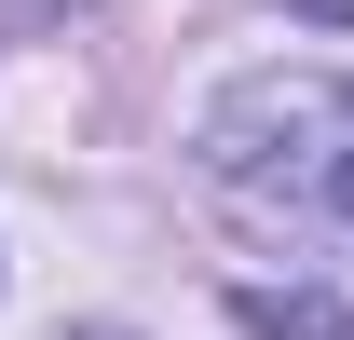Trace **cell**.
Segmentation results:
<instances>
[{
    "mask_svg": "<svg viewBox=\"0 0 354 340\" xmlns=\"http://www.w3.org/2000/svg\"><path fill=\"white\" fill-rule=\"evenodd\" d=\"M191 150L245 218H354V68H245Z\"/></svg>",
    "mask_w": 354,
    "mask_h": 340,
    "instance_id": "cell-1",
    "label": "cell"
},
{
    "mask_svg": "<svg viewBox=\"0 0 354 340\" xmlns=\"http://www.w3.org/2000/svg\"><path fill=\"white\" fill-rule=\"evenodd\" d=\"M300 14H327V28H354V0H300Z\"/></svg>",
    "mask_w": 354,
    "mask_h": 340,
    "instance_id": "cell-2",
    "label": "cell"
}]
</instances>
